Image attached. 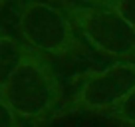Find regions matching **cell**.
<instances>
[{"mask_svg": "<svg viewBox=\"0 0 135 127\" xmlns=\"http://www.w3.org/2000/svg\"><path fill=\"white\" fill-rule=\"evenodd\" d=\"M0 99L18 117H42L60 99V85L42 60L28 56L0 89Z\"/></svg>", "mask_w": 135, "mask_h": 127, "instance_id": "cell-1", "label": "cell"}, {"mask_svg": "<svg viewBox=\"0 0 135 127\" xmlns=\"http://www.w3.org/2000/svg\"><path fill=\"white\" fill-rule=\"evenodd\" d=\"M74 14L80 30L97 52L121 62H135V26L113 6L78 10Z\"/></svg>", "mask_w": 135, "mask_h": 127, "instance_id": "cell-2", "label": "cell"}, {"mask_svg": "<svg viewBox=\"0 0 135 127\" xmlns=\"http://www.w3.org/2000/svg\"><path fill=\"white\" fill-rule=\"evenodd\" d=\"M135 91V62H119L91 74L76 97L72 109L113 115Z\"/></svg>", "mask_w": 135, "mask_h": 127, "instance_id": "cell-3", "label": "cell"}, {"mask_svg": "<svg viewBox=\"0 0 135 127\" xmlns=\"http://www.w3.org/2000/svg\"><path fill=\"white\" fill-rule=\"evenodd\" d=\"M20 32L26 44L44 54H66L74 48V30L68 16L46 2H28L20 14Z\"/></svg>", "mask_w": 135, "mask_h": 127, "instance_id": "cell-4", "label": "cell"}, {"mask_svg": "<svg viewBox=\"0 0 135 127\" xmlns=\"http://www.w3.org/2000/svg\"><path fill=\"white\" fill-rule=\"evenodd\" d=\"M28 56L30 54L14 38L0 34V89L14 76V72L28 60Z\"/></svg>", "mask_w": 135, "mask_h": 127, "instance_id": "cell-5", "label": "cell"}, {"mask_svg": "<svg viewBox=\"0 0 135 127\" xmlns=\"http://www.w3.org/2000/svg\"><path fill=\"white\" fill-rule=\"evenodd\" d=\"M113 117H117L119 121H123V123L135 125V91L131 93L129 97L125 99V103L113 113Z\"/></svg>", "mask_w": 135, "mask_h": 127, "instance_id": "cell-6", "label": "cell"}, {"mask_svg": "<svg viewBox=\"0 0 135 127\" xmlns=\"http://www.w3.org/2000/svg\"><path fill=\"white\" fill-rule=\"evenodd\" d=\"M111 6H113L131 26H135V0H115Z\"/></svg>", "mask_w": 135, "mask_h": 127, "instance_id": "cell-7", "label": "cell"}, {"mask_svg": "<svg viewBox=\"0 0 135 127\" xmlns=\"http://www.w3.org/2000/svg\"><path fill=\"white\" fill-rule=\"evenodd\" d=\"M0 127H18V115L0 99Z\"/></svg>", "mask_w": 135, "mask_h": 127, "instance_id": "cell-8", "label": "cell"}]
</instances>
